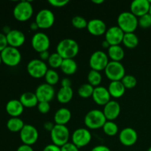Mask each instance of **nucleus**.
Here are the masks:
<instances>
[{
  "instance_id": "38",
  "label": "nucleus",
  "mask_w": 151,
  "mask_h": 151,
  "mask_svg": "<svg viewBox=\"0 0 151 151\" xmlns=\"http://www.w3.org/2000/svg\"><path fill=\"white\" fill-rule=\"evenodd\" d=\"M138 24L143 29H147L151 27V16L150 13L144 15L138 19Z\"/></svg>"
},
{
  "instance_id": "9",
  "label": "nucleus",
  "mask_w": 151,
  "mask_h": 151,
  "mask_svg": "<svg viewBox=\"0 0 151 151\" xmlns=\"http://www.w3.org/2000/svg\"><path fill=\"white\" fill-rule=\"evenodd\" d=\"M109 63L108 55L105 52L100 50L93 52L89 58L90 67L92 70L97 71V72L105 70Z\"/></svg>"
},
{
  "instance_id": "10",
  "label": "nucleus",
  "mask_w": 151,
  "mask_h": 151,
  "mask_svg": "<svg viewBox=\"0 0 151 151\" xmlns=\"http://www.w3.org/2000/svg\"><path fill=\"white\" fill-rule=\"evenodd\" d=\"M31 45L32 49L38 53L48 51L50 47V39L48 35L44 32H36L32 36Z\"/></svg>"
},
{
  "instance_id": "15",
  "label": "nucleus",
  "mask_w": 151,
  "mask_h": 151,
  "mask_svg": "<svg viewBox=\"0 0 151 151\" xmlns=\"http://www.w3.org/2000/svg\"><path fill=\"white\" fill-rule=\"evenodd\" d=\"M125 33L118 26H113L109 28L105 33L106 41L109 43L111 46L119 45L122 42Z\"/></svg>"
},
{
  "instance_id": "34",
  "label": "nucleus",
  "mask_w": 151,
  "mask_h": 151,
  "mask_svg": "<svg viewBox=\"0 0 151 151\" xmlns=\"http://www.w3.org/2000/svg\"><path fill=\"white\" fill-rule=\"evenodd\" d=\"M44 78H45L46 83L53 86L58 83L59 75L54 69H48L44 76Z\"/></svg>"
},
{
  "instance_id": "8",
  "label": "nucleus",
  "mask_w": 151,
  "mask_h": 151,
  "mask_svg": "<svg viewBox=\"0 0 151 151\" xmlns=\"http://www.w3.org/2000/svg\"><path fill=\"white\" fill-rule=\"evenodd\" d=\"M27 71L32 78L40 79L44 78L48 71V67L45 62L40 59H32L27 63Z\"/></svg>"
},
{
  "instance_id": "30",
  "label": "nucleus",
  "mask_w": 151,
  "mask_h": 151,
  "mask_svg": "<svg viewBox=\"0 0 151 151\" xmlns=\"http://www.w3.org/2000/svg\"><path fill=\"white\" fill-rule=\"evenodd\" d=\"M124 46L128 49H134L138 46L139 38L134 32L125 33L122 40Z\"/></svg>"
},
{
  "instance_id": "39",
  "label": "nucleus",
  "mask_w": 151,
  "mask_h": 151,
  "mask_svg": "<svg viewBox=\"0 0 151 151\" xmlns=\"http://www.w3.org/2000/svg\"><path fill=\"white\" fill-rule=\"evenodd\" d=\"M38 111L41 114H46L50 111V104L48 102H39L37 106Z\"/></svg>"
},
{
  "instance_id": "46",
  "label": "nucleus",
  "mask_w": 151,
  "mask_h": 151,
  "mask_svg": "<svg viewBox=\"0 0 151 151\" xmlns=\"http://www.w3.org/2000/svg\"><path fill=\"white\" fill-rule=\"evenodd\" d=\"M91 151H111L109 147L106 145H97L95 146L94 148L91 149Z\"/></svg>"
},
{
  "instance_id": "4",
  "label": "nucleus",
  "mask_w": 151,
  "mask_h": 151,
  "mask_svg": "<svg viewBox=\"0 0 151 151\" xmlns=\"http://www.w3.org/2000/svg\"><path fill=\"white\" fill-rule=\"evenodd\" d=\"M50 137L52 144L61 147L66 143L69 142L70 134L66 125H55L54 128L50 132Z\"/></svg>"
},
{
  "instance_id": "54",
  "label": "nucleus",
  "mask_w": 151,
  "mask_h": 151,
  "mask_svg": "<svg viewBox=\"0 0 151 151\" xmlns=\"http://www.w3.org/2000/svg\"><path fill=\"white\" fill-rule=\"evenodd\" d=\"M147 151H151V147H150L148 148V150H147Z\"/></svg>"
},
{
  "instance_id": "24",
  "label": "nucleus",
  "mask_w": 151,
  "mask_h": 151,
  "mask_svg": "<svg viewBox=\"0 0 151 151\" xmlns=\"http://www.w3.org/2000/svg\"><path fill=\"white\" fill-rule=\"evenodd\" d=\"M109 92L114 98H120L124 95L126 88L121 81H111L109 86Z\"/></svg>"
},
{
  "instance_id": "52",
  "label": "nucleus",
  "mask_w": 151,
  "mask_h": 151,
  "mask_svg": "<svg viewBox=\"0 0 151 151\" xmlns=\"http://www.w3.org/2000/svg\"><path fill=\"white\" fill-rule=\"evenodd\" d=\"M2 63V60H1V55H0V65H1V63Z\"/></svg>"
},
{
  "instance_id": "50",
  "label": "nucleus",
  "mask_w": 151,
  "mask_h": 151,
  "mask_svg": "<svg viewBox=\"0 0 151 151\" xmlns=\"http://www.w3.org/2000/svg\"><path fill=\"white\" fill-rule=\"evenodd\" d=\"M110 47H111V45L109 44V43L107 41H106V40H104V41L102 42V47H103V48L108 49V50H109V48Z\"/></svg>"
},
{
  "instance_id": "32",
  "label": "nucleus",
  "mask_w": 151,
  "mask_h": 151,
  "mask_svg": "<svg viewBox=\"0 0 151 151\" xmlns=\"http://www.w3.org/2000/svg\"><path fill=\"white\" fill-rule=\"evenodd\" d=\"M102 128H103V132L109 137H114L119 131L117 125L113 121L107 120Z\"/></svg>"
},
{
  "instance_id": "43",
  "label": "nucleus",
  "mask_w": 151,
  "mask_h": 151,
  "mask_svg": "<svg viewBox=\"0 0 151 151\" xmlns=\"http://www.w3.org/2000/svg\"><path fill=\"white\" fill-rule=\"evenodd\" d=\"M43 151H61V149L60 147L55 145L50 144L44 147Z\"/></svg>"
},
{
  "instance_id": "12",
  "label": "nucleus",
  "mask_w": 151,
  "mask_h": 151,
  "mask_svg": "<svg viewBox=\"0 0 151 151\" xmlns=\"http://www.w3.org/2000/svg\"><path fill=\"white\" fill-rule=\"evenodd\" d=\"M91 141V134L86 128H78L72 135V142L78 148L88 145Z\"/></svg>"
},
{
  "instance_id": "20",
  "label": "nucleus",
  "mask_w": 151,
  "mask_h": 151,
  "mask_svg": "<svg viewBox=\"0 0 151 151\" xmlns=\"http://www.w3.org/2000/svg\"><path fill=\"white\" fill-rule=\"evenodd\" d=\"M8 46L18 48L23 45L25 42V35L19 29H11L6 35Z\"/></svg>"
},
{
  "instance_id": "25",
  "label": "nucleus",
  "mask_w": 151,
  "mask_h": 151,
  "mask_svg": "<svg viewBox=\"0 0 151 151\" xmlns=\"http://www.w3.org/2000/svg\"><path fill=\"white\" fill-rule=\"evenodd\" d=\"M19 100L24 107L29 108V109L37 106L39 103L35 93L29 92V91L23 93L20 96Z\"/></svg>"
},
{
  "instance_id": "53",
  "label": "nucleus",
  "mask_w": 151,
  "mask_h": 151,
  "mask_svg": "<svg viewBox=\"0 0 151 151\" xmlns=\"http://www.w3.org/2000/svg\"><path fill=\"white\" fill-rule=\"evenodd\" d=\"M149 13H150V15L151 16V4H150V11H149Z\"/></svg>"
},
{
  "instance_id": "42",
  "label": "nucleus",
  "mask_w": 151,
  "mask_h": 151,
  "mask_svg": "<svg viewBox=\"0 0 151 151\" xmlns=\"http://www.w3.org/2000/svg\"><path fill=\"white\" fill-rule=\"evenodd\" d=\"M61 151H80L79 148L72 142H68L60 147Z\"/></svg>"
},
{
  "instance_id": "41",
  "label": "nucleus",
  "mask_w": 151,
  "mask_h": 151,
  "mask_svg": "<svg viewBox=\"0 0 151 151\" xmlns=\"http://www.w3.org/2000/svg\"><path fill=\"white\" fill-rule=\"evenodd\" d=\"M7 46L8 44H7L6 35L2 32H0V52H1Z\"/></svg>"
},
{
  "instance_id": "6",
  "label": "nucleus",
  "mask_w": 151,
  "mask_h": 151,
  "mask_svg": "<svg viewBox=\"0 0 151 151\" xmlns=\"http://www.w3.org/2000/svg\"><path fill=\"white\" fill-rule=\"evenodd\" d=\"M1 55L2 63L8 66H16L22 60V54L18 48L7 46L1 52Z\"/></svg>"
},
{
  "instance_id": "40",
  "label": "nucleus",
  "mask_w": 151,
  "mask_h": 151,
  "mask_svg": "<svg viewBox=\"0 0 151 151\" xmlns=\"http://www.w3.org/2000/svg\"><path fill=\"white\" fill-rule=\"evenodd\" d=\"M49 4L54 7H65L69 1L68 0H49Z\"/></svg>"
},
{
  "instance_id": "5",
  "label": "nucleus",
  "mask_w": 151,
  "mask_h": 151,
  "mask_svg": "<svg viewBox=\"0 0 151 151\" xmlns=\"http://www.w3.org/2000/svg\"><path fill=\"white\" fill-rule=\"evenodd\" d=\"M33 15V7L28 1L18 3L13 9V16L19 22H27Z\"/></svg>"
},
{
  "instance_id": "51",
  "label": "nucleus",
  "mask_w": 151,
  "mask_h": 151,
  "mask_svg": "<svg viewBox=\"0 0 151 151\" xmlns=\"http://www.w3.org/2000/svg\"><path fill=\"white\" fill-rule=\"evenodd\" d=\"M92 3H94V4H102V3L104 2V1L103 0H92Z\"/></svg>"
},
{
  "instance_id": "14",
  "label": "nucleus",
  "mask_w": 151,
  "mask_h": 151,
  "mask_svg": "<svg viewBox=\"0 0 151 151\" xmlns=\"http://www.w3.org/2000/svg\"><path fill=\"white\" fill-rule=\"evenodd\" d=\"M38 102H48L50 103L54 98L55 91L52 86L47 83H43L38 86L35 92Z\"/></svg>"
},
{
  "instance_id": "7",
  "label": "nucleus",
  "mask_w": 151,
  "mask_h": 151,
  "mask_svg": "<svg viewBox=\"0 0 151 151\" xmlns=\"http://www.w3.org/2000/svg\"><path fill=\"white\" fill-rule=\"evenodd\" d=\"M108 79L111 81H121L125 75V69L121 62L109 61L105 69Z\"/></svg>"
},
{
  "instance_id": "48",
  "label": "nucleus",
  "mask_w": 151,
  "mask_h": 151,
  "mask_svg": "<svg viewBox=\"0 0 151 151\" xmlns=\"http://www.w3.org/2000/svg\"><path fill=\"white\" fill-rule=\"evenodd\" d=\"M72 82L69 78H63L61 81V87H71Z\"/></svg>"
},
{
  "instance_id": "2",
  "label": "nucleus",
  "mask_w": 151,
  "mask_h": 151,
  "mask_svg": "<svg viewBox=\"0 0 151 151\" xmlns=\"http://www.w3.org/2000/svg\"><path fill=\"white\" fill-rule=\"evenodd\" d=\"M117 26L124 33L134 32L139 26L138 18L131 12H122L117 18Z\"/></svg>"
},
{
  "instance_id": "21",
  "label": "nucleus",
  "mask_w": 151,
  "mask_h": 151,
  "mask_svg": "<svg viewBox=\"0 0 151 151\" xmlns=\"http://www.w3.org/2000/svg\"><path fill=\"white\" fill-rule=\"evenodd\" d=\"M103 111L107 120L113 121L116 119L120 114V105L115 100H111L104 106Z\"/></svg>"
},
{
  "instance_id": "26",
  "label": "nucleus",
  "mask_w": 151,
  "mask_h": 151,
  "mask_svg": "<svg viewBox=\"0 0 151 151\" xmlns=\"http://www.w3.org/2000/svg\"><path fill=\"white\" fill-rule=\"evenodd\" d=\"M108 56L111 59V61L120 62L125 57V51L119 45L111 46L108 50Z\"/></svg>"
},
{
  "instance_id": "18",
  "label": "nucleus",
  "mask_w": 151,
  "mask_h": 151,
  "mask_svg": "<svg viewBox=\"0 0 151 151\" xmlns=\"http://www.w3.org/2000/svg\"><path fill=\"white\" fill-rule=\"evenodd\" d=\"M87 30L91 35L94 36H100L106 33L107 30L106 24L103 20L99 19H94L88 22Z\"/></svg>"
},
{
  "instance_id": "1",
  "label": "nucleus",
  "mask_w": 151,
  "mask_h": 151,
  "mask_svg": "<svg viewBox=\"0 0 151 151\" xmlns=\"http://www.w3.org/2000/svg\"><path fill=\"white\" fill-rule=\"evenodd\" d=\"M56 52L63 59H73L79 52V45L75 40L65 38L58 44Z\"/></svg>"
},
{
  "instance_id": "44",
  "label": "nucleus",
  "mask_w": 151,
  "mask_h": 151,
  "mask_svg": "<svg viewBox=\"0 0 151 151\" xmlns=\"http://www.w3.org/2000/svg\"><path fill=\"white\" fill-rule=\"evenodd\" d=\"M50 55L51 54H50L49 51L42 52L39 53V59L40 60H42V61H44V62H45L46 60H47V61H48L49 58H50Z\"/></svg>"
},
{
  "instance_id": "11",
  "label": "nucleus",
  "mask_w": 151,
  "mask_h": 151,
  "mask_svg": "<svg viewBox=\"0 0 151 151\" xmlns=\"http://www.w3.org/2000/svg\"><path fill=\"white\" fill-rule=\"evenodd\" d=\"M55 15L49 9H42L38 12L35 21L39 29H49L55 23Z\"/></svg>"
},
{
  "instance_id": "47",
  "label": "nucleus",
  "mask_w": 151,
  "mask_h": 151,
  "mask_svg": "<svg viewBox=\"0 0 151 151\" xmlns=\"http://www.w3.org/2000/svg\"><path fill=\"white\" fill-rule=\"evenodd\" d=\"M55 125V124H54L53 122L48 121V122H44V128L46 130V131L51 132V131L53 129V128H54Z\"/></svg>"
},
{
  "instance_id": "27",
  "label": "nucleus",
  "mask_w": 151,
  "mask_h": 151,
  "mask_svg": "<svg viewBox=\"0 0 151 151\" xmlns=\"http://www.w3.org/2000/svg\"><path fill=\"white\" fill-rule=\"evenodd\" d=\"M74 91L71 87H61L57 93V99L59 103L66 104L72 100Z\"/></svg>"
},
{
  "instance_id": "19",
  "label": "nucleus",
  "mask_w": 151,
  "mask_h": 151,
  "mask_svg": "<svg viewBox=\"0 0 151 151\" xmlns=\"http://www.w3.org/2000/svg\"><path fill=\"white\" fill-rule=\"evenodd\" d=\"M111 95L108 88L104 86L95 87L92 94L93 100L99 106H105L109 101H111Z\"/></svg>"
},
{
  "instance_id": "33",
  "label": "nucleus",
  "mask_w": 151,
  "mask_h": 151,
  "mask_svg": "<svg viewBox=\"0 0 151 151\" xmlns=\"http://www.w3.org/2000/svg\"><path fill=\"white\" fill-rule=\"evenodd\" d=\"M94 89V87L90 85L89 83L83 84L78 88V95L82 98H88L90 97H92Z\"/></svg>"
},
{
  "instance_id": "37",
  "label": "nucleus",
  "mask_w": 151,
  "mask_h": 151,
  "mask_svg": "<svg viewBox=\"0 0 151 151\" xmlns=\"http://www.w3.org/2000/svg\"><path fill=\"white\" fill-rule=\"evenodd\" d=\"M72 24L73 25L74 27L77 28V29H84V28L87 27L88 25V22L86 19L84 17L81 16H76L75 17L72 18Z\"/></svg>"
},
{
  "instance_id": "16",
  "label": "nucleus",
  "mask_w": 151,
  "mask_h": 151,
  "mask_svg": "<svg viewBox=\"0 0 151 151\" xmlns=\"http://www.w3.org/2000/svg\"><path fill=\"white\" fill-rule=\"evenodd\" d=\"M138 139L137 132L132 128H125L120 131L119 140L122 145L126 147L133 146L137 143Z\"/></svg>"
},
{
  "instance_id": "22",
  "label": "nucleus",
  "mask_w": 151,
  "mask_h": 151,
  "mask_svg": "<svg viewBox=\"0 0 151 151\" xmlns=\"http://www.w3.org/2000/svg\"><path fill=\"white\" fill-rule=\"evenodd\" d=\"M24 107L19 100H10L7 103L5 109L11 117H19L24 112Z\"/></svg>"
},
{
  "instance_id": "35",
  "label": "nucleus",
  "mask_w": 151,
  "mask_h": 151,
  "mask_svg": "<svg viewBox=\"0 0 151 151\" xmlns=\"http://www.w3.org/2000/svg\"><path fill=\"white\" fill-rule=\"evenodd\" d=\"M63 58L57 52H54L50 55V57L48 60V64L52 69H58L60 68Z\"/></svg>"
},
{
  "instance_id": "31",
  "label": "nucleus",
  "mask_w": 151,
  "mask_h": 151,
  "mask_svg": "<svg viewBox=\"0 0 151 151\" xmlns=\"http://www.w3.org/2000/svg\"><path fill=\"white\" fill-rule=\"evenodd\" d=\"M87 80H88V83H89L90 85L95 88V87L100 86V84L102 82V75L100 72L91 69L88 73Z\"/></svg>"
},
{
  "instance_id": "13",
  "label": "nucleus",
  "mask_w": 151,
  "mask_h": 151,
  "mask_svg": "<svg viewBox=\"0 0 151 151\" xmlns=\"http://www.w3.org/2000/svg\"><path fill=\"white\" fill-rule=\"evenodd\" d=\"M20 139L24 145L32 146L35 144L38 139V131L35 126L32 125H24L20 131Z\"/></svg>"
},
{
  "instance_id": "49",
  "label": "nucleus",
  "mask_w": 151,
  "mask_h": 151,
  "mask_svg": "<svg viewBox=\"0 0 151 151\" xmlns=\"http://www.w3.org/2000/svg\"><path fill=\"white\" fill-rule=\"evenodd\" d=\"M29 27H30L31 30H37L38 29H39V27H38V24H36V22H32V23L30 24V25H29Z\"/></svg>"
},
{
  "instance_id": "29",
  "label": "nucleus",
  "mask_w": 151,
  "mask_h": 151,
  "mask_svg": "<svg viewBox=\"0 0 151 151\" xmlns=\"http://www.w3.org/2000/svg\"><path fill=\"white\" fill-rule=\"evenodd\" d=\"M24 122L19 117H11L7 122V128L13 133L20 132L24 126Z\"/></svg>"
},
{
  "instance_id": "45",
  "label": "nucleus",
  "mask_w": 151,
  "mask_h": 151,
  "mask_svg": "<svg viewBox=\"0 0 151 151\" xmlns=\"http://www.w3.org/2000/svg\"><path fill=\"white\" fill-rule=\"evenodd\" d=\"M16 151H34V150L32 147V146L23 144L18 147Z\"/></svg>"
},
{
  "instance_id": "23",
  "label": "nucleus",
  "mask_w": 151,
  "mask_h": 151,
  "mask_svg": "<svg viewBox=\"0 0 151 151\" xmlns=\"http://www.w3.org/2000/svg\"><path fill=\"white\" fill-rule=\"evenodd\" d=\"M72 118L70 110L66 108H60L54 115V122L55 125H66Z\"/></svg>"
},
{
  "instance_id": "3",
  "label": "nucleus",
  "mask_w": 151,
  "mask_h": 151,
  "mask_svg": "<svg viewBox=\"0 0 151 151\" xmlns=\"http://www.w3.org/2000/svg\"><path fill=\"white\" fill-rule=\"evenodd\" d=\"M107 119L103 111L98 109H93L89 111L86 114L84 118V124L88 129H99L103 128Z\"/></svg>"
},
{
  "instance_id": "28",
  "label": "nucleus",
  "mask_w": 151,
  "mask_h": 151,
  "mask_svg": "<svg viewBox=\"0 0 151 151\" xmlns=\"http://www.w3.org/2000/svg\"><path fill=\"white\" fill-rule=\"evenodd\" d=\"M60 69L65 75H72L77 72L78 64L74 59H63Z\"/></svg>"
},
{
  "instance_id": "36",
  "label": "nucleus",
  "mask_w": 151,
  "mask_h": 151,
  "mask_svg": "<svg viewBox=\"0 0 151 151\" xmlns=\"http://www.w3.org/2000/svg\"><path fill=\"white\" fill-rule=\"evenodd\" d=\"M126 89H132L137 86V80L134 76L131 75H125L121 81Z\"/></svg>"
},
{
  "instance_id": "17",
  "label": "nucleus",
  "mask_w": 151,
  "mask_h": 151,
  "mask_svg": "<svg viewBox=\"0 0 151 151\" xmlns=\"http://www.w3.org/2000/svg\"><path fill=\"white\" fill-rule=\"evenodd\" d=\"M150 7V4L149 3L148 0H134L131 4L130 12L137 18H139L149 13Z\"/></svg>"
}]
</instances>
